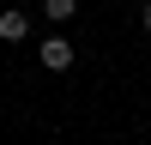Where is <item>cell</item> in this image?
Wrapping results in <instances>:
<instances>
[{
	"label": "cell",
	"instance_id": "1",
	"mask_svg": "<svg viewBox=\"0 0 151 145\" xmlns=\"http://www.w3.org/2000/svg\"><path fill=\"white\" fill-rule=\"evenodd\" d=\"M42 67L48 72H67L73 67V42H67V36H42Z\"/></svg>",
	"mask_w": 151,
	"mask_h": 145
},
{
	"label": "cell",
	"instance_id": "2",
	"mask_svg": "<svg viewBox=\"0 0 151 145\" xmlns=\"http://www.w3.org/2000/svg\"><path fill=\"white\" fill-rule=\"evenodd\" d=\"M30 36V18L24 12H0V42H24Z\"/></svg>",
	"mask_w": 151,
	"mask_h": 145
},
{
	"label": "cell",
	"instance_id": "3",
	"mask_svg": "<svg viewBox=\"0 0 151 145\" xmlns=\"http://www.w3.org/2000/svg\"><path fill=\"white\" fill-rule=\"evenodd\" d=\"M73 12H79V0H42V18L48 24H67Z\"/></svg>",
	"mask_w": 151,
	"mask_h": 145
},
{
	"label": "cell",
	"instance_id": "4",
	"mask_svg": "<svg viewBox=\"0 0 151 145\" xmlns=\"http://www.w3.org/2000/svg\"><path fill=\"white\" fill-rule=\"evenodd\" d=\"M139 18H145V30H151V0H145V12H139Z\"/></svg>",
	"mask_w": 151,
	"mask_h": 145
}]
</instances>
